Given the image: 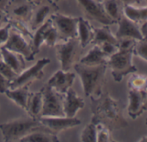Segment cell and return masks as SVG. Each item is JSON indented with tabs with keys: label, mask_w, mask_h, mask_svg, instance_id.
Here are the masks:
<instances>
[{
	"label": "cell",
	"mask_w": 147,
	"mask_h": 142,
	"mask_svg": "<svg viewBox=\"0 0 147 142\" xmlns=\"http://www.w3.org/2000/svg\"><path fill=\"white\" fill-rule=\"evenodd\" d=\"M91 99V122L102 123L111 131L121 129L128 126L124 117L121 103L109 93H102L99 96Z\"/></svg>",
	"instance_id": "6da1fadb"
},
{
	"label": "cell",
	"mask_w": 147,
	"mask_h": 142,
	"mask_svg": "<svg viewBox=\"0 0 147 142\" xmlns=\"http://www.w3.org/2000/svg\"><path fill=\"white\" fill-rule=\"evenodd\" d=\"M73 68L81 80L86 97H96L102 93V87L106 81L107 64L87 66L77 63Z\"/></svg>",
	"instance_id": "7a4b0ae2"
},
{
	"label": "cell",
	"mask_w": 147,
	"mask_h": 142,
	"mask_svg": "<svg viewBox=\"0 0 147 142\" xmlns=\"http://www.w3.org/2000/svg\"><path fill=\"white\" fill-rule=\"evenodd\" d=\"M0 130L3 138V141H20L22 138L27 135L37 131H48L39 121V119L31 117H19L0 124ZM50 132V131H49Z\"/></svg>",
	"instance_id": "3957f363"
},
{
	"label": "cell",
	"mask_w": 147,
	"mask_h": 142,
	"mask_svg": "<svg viewBox=\"0 0 147 142\" xmlns=\"http://www.w3.org/2000/svg\"><path fill=\"white\" fill-rule=\"evenodd\" d=\"M54 47L57 59L60 63L61 69L64 71H70L79 62L82 50L84 49L78 38L58 41Z\"/></svg>",
	"instance_id": "277c9868"
},
{
	"label": "cell",
	"mask_w": 147,
	"mask_h": 142,
	"mask_svg": "<svg viewBox=\"0 0 147 142\" xmlns=\"http://www.w3.org/2000/svg\"><path fill=\"white\" fill-rule=\"evenodd\" d=\"M133 51L119 50L109 57L107 66L111 69V74L116 82H121L123 78L137 72L136 66L133 63Z\"/></svg>",
	"instance_id": "5b68a950"
},
{
	"label": "cell",
	"mask_w": 147,
	"mask_h": 142,
	"mask_svg": "<svg viewBox=\"0 0 147 142\" xmlns=\"http://www.w3.org/2000/svg\"><path fill=\"white\" fill-rule=\"evenodd\" d=\"M43 105L40 117H65L63 111L64 95L49 86L42 87Z\"/></svg>",
	"instance_id": "8992f818"
},
{
	"label": "cell",
	"mask_w": 147,
	"mask_h": 142,
	"mask_svg": "<svg viewBox=\"0 0 147 142\" xmlns=\"http://www.w3.org/2000/svg\"><path fill=\"white\" fill-rule=\"evenodd\" d=\"M34 31L32 38V47L35 54L40 51L43 44L49 47H54L59 41V35L51 18L46 20Z\"/></svg>",
	"instance_id": "52a82bcc"
},
{
	"label": "cell",
	"mask_w": 147,
	"mask_h": 142,
	"mask_svg": "<svg viewBox=\"0 0 147 142\" xmlns=\"http://www.w3.org/2000/svg\"><path fill=\"white\" fill-rule=\"evenodd\" d=\"M51 60L47 57L41 58L33 66L27 69H23L17 76L9 83V88H16L23 85H30L33 81L42 79L44 76V69L50 63Z\"/></svg>",
	"instance_id": "ba28073f"
},
{
	"label": "cell",
	"mask_w": 147,
	"mask_h": 142,
	"mask_svg": "<svg viewBox=\"0 0 147 142\" xmlns=\"http://www.w3.org/2000/svg\"><path fill=\"white\" fill-rule=\"evenodd\" d=\"M3 46L11 51L22 55L27 61H33L36 55L33 50L32 44H29L24 38V35L12 27V26L10 27L9 39Z\"/></svg>",
	"instance_id": "9c48e42d"
},
{
	"label": "cell",
	"mask_w": 147,
	"mask_h": 142,
	"mask_svg": "<svg viewBox=\"0 0 147 142\" xmlns=\"http://www.w3.org/2000/svg\"><path fill=\"white\" fill-rule=\"evenodd\" d=\"M50 18L57 30L59 39L64 40L78 38V17H72L59 13H53L51 15Z\"/></svg>",
	"instance_id": "30bf717a"
},
{
	"label": "cell",
	"mask_w": 147,
	"mask_h": 142,
	"mask_svg": "<svg viewBox=\"0 0 147 142\" xmlns=\"http://www.w3.org/2000/svg\"><path fill=\"white\" fill-rule=\"evenodd\" d=\"M40 123L51 133L57 135L81 124V120L76 117H40Z\"/></svg>",
	"instance_id": "8fae6325"
},
{
	"label": "cell",
	"mask_w": 147,
	"mask_h": 142,
	"mask_svg": "<svg viewBox=\"0 0 147 142\" xmlns=\"http://www.w3.org/2000/svg\"><path fill=\"white\" fill-rule=\"evenodd\" d=\"M85 15L102 25H112L115 22L106 14L102 3L97 0H77Z\"/></svg>",
	"instance_id": "7c38bea8"
},
{
	"label": "cell",
	"mask_w": 147,
	"mask_h": 142,
	"mask_svg": "<svg viewBox=\"0 0 147 142\" xmlns=\"http://www.w3.org/2000/svg\"><path fill=\"white\" fill-rule=\"evenodd\" d=\"M147 109V93L143 90H129L127 113L132 119H137Z\"/></svg>",
	"instance_id": "4fadbf2b"
},
{
	"label": "cell",
	"mask_w": 147,
	"mask_h": 142,
	"mask_svg": "<svg viewBox=\"0 0 147 142\" xmlns=\"http://www.w3.org/2000/svg\"><path fill=\"white\" fill-rule=\"evenodd\" d=\"M76 75L71 71H64L62 69L56 71L47 81V86L51 87L57 92L65 94L74 83Z\"/></svg>",
	"instance_id": "5bb4252c"
},
{
	"label": "cell",
	"mask_w": 147,
	"mask_h": 142,
	"mask_svg": "<svg viewBox=\"0 0 147 142\" xmlns=\"http://www.w3.org/2000/svg\"><path fill=\"white\" fill-rule=\"evenodd\" d=\"M85 105V102L82 97L78 95L76 91L71 87L64 95L63 111L65 117H75L78 111L82 110Z\"/></svg>",
	"instance_id": "9a60e30c"
},
{
	"label": "cell",
	"mask_w": 147,
	"mask_h": 142,
	"mask_svg": "<svg viewBox=\"0 0 147 142\" xmlns=\"http://www.w3.org/2000/svg\"><path fill=\"white\" fill-rule=\"evenodd\" d=\"M118 29L115 34L117 39L121 38H131L136 40H140L145 39L140 30V26L138 23L132 21L122 15L121 19L117 21Z\"/></svg>",
	"instance_id": "2e32d148"
},
{
	"label": "cell",
	"mask_w": 147,
	"mask_h": 142,
	"mask_svg": "<svg viewBox=\"0 0 147 142\" xmlns=\"http://www.w3.org/2000/svg\"><path fill=\"white\" fill-rule=\"evenodd\" d=\"M7 98L15 103L17 106L22 108L26 111L28 101L30 94L29 91V85H23L16 88H8L4 92Z\"/></svg>",
	"instance_id": "e0dca14e"
},
{
	"label": "cell",
	"mask_w": 147,
	"mask_h": 142,
	"mask_svg": "<svg viewBox=\"0 0 147 142\" xmlns=\"http://www.w3.org/2000/svg\"><path fill=\"white\" fill-rule=\"evenodd\" d=\"M0 50L2 54V60L7 63L17 75L25 69V61L22 55L11 51L6 49L4 46H1Z\"/></svg>",
	"instance_id": "ac0fdd59"
},
{
	"label": "cell",
	"mask_w": 147,
	"mask_h": 142,
	"mask_svg": "<svg viewBox=\"0 0 147 142\" xmlns=\"http://www.w3.org/2000/svg\"><path fill=\"white\" fill-rule=\"evenodd\" d=\"M109 57L102 51L98 45L94 46L89 51V52L83 57L80 58L79 63L87 66H97L102 64H107Z\"/></svg>",
	"instance_id": "d6986e66"
},
{
	"label": "cell",
	"mask_w": 147,
	"mask_h": 142,
	"mask_svg": "<svg viewBox=\"0 0 147 142\" xmlns=\"http://www.w3.org/2000/svg\"><path fill=\"white\" fill-rule=\"evenodd\" d=\"M43 105V92L42 88L37 92H30L26 112L33 118L39 119L41 116Z\"/></svg>",
	"instance_id": "ffe728a7"
},
{
	"label": "cell",
	"mask_w": 147,
	"mask_h": 142,
	"mask_svg": "<svg viewBox=\"0 0 147 142\" xmlns=\"http://www.w3.org/2000/svg\"><path fill=\"white\" fill-rule=\"evenodd\" d=\"M94 27L90 21L83 17H78V39L81 46L84 49L92 41Z\"/></svg>",
	"instance_id": "44dd1931"
},
{
	"label": "cell",
	"mask_w": 147,
	"mask_h": 142,
	"mask_svg": "<svg viewBox=\"0 0 147 142\" xmlns=\"http://www.w3.org/2000/svg\"><path fill=\"white\" fill-rule=\"evenodd\" d=\"M123 15L132 21L141 24L147 21V7H139L138 5H123Z\"/></svg>",
	"instance_id": "7402d4cb"
},
{
	"label": "cell",
	"mask_w": 147,
	"mask_h": 142,
	"mask_svg": "<svg viewBox=\"0 0 147 142\" xmlns=\"http://www.w3.org/2000/svg\"><path fill=\"white\" fill-rule=\"evenodd\" d=\"M104 42H111L113 44H118V39L115 34L111 32L109 26L103 25L101 27L94 28V35L91 43L93 45H101Z\"/></svg>",
	"instance_id": "603a6c76"
},
{
	"label": "cell",
	"mask_w": 147,
	"mask_h": 142,
	"mask_svg": "<svg viewBox=\"0 0 147 142\" xmlns=\"http://www.w3.org/2000/svg\"><path fill=\"white\" fill-rule=\"evenodd\" d=\"M21 142H59L57 135L46 130L34 131L20 140Z\"/></svg>",
	"instance_id": "cb8c5ba5"
},
{
	"label": "cell",
	"mask_w": 147,
	"mask_h": 142,
	"mask_svg": "<svg viewBox=\"0 0 147 142\" xmlns=\"http://www.w3.org/2000/svg\"><path fill=\"white\" fill-rule=\"evenodd\" d=\"M102 5L108 16L115 23H117L123 15L121 2L120 0H105L102 2Z\"/></svg>",
	"instance_id": "d4e9b609"
},
{
	"label": "cell",
	"mask_w": 147,
	"mask_h": 142,
	"mask_svg": "<svg viewBox=\"0 0 147 142\" xmlns=\"http://www.w3.org/2000/svg\"><path fill=\"white\" fill-rule=\"evenodd\" d=\"M52 8L47 5V4H43L41 5L35 12V14L33 16L32 19V22L30 25V27L32 30H35L37 29L46 20L47 17L49 15V14L51 13Z\"/></svg>",
	"instance_id": "484cf974"
},
{
	"label": "cell",
	"mask_w": 147,
	"mask_h": 142,
	"mask_svg": "<svg viewBox=\"0 0 147 142\" xmlns=\"http://www.w3.org/2000/svg\"><path fill=\"white\" fill-rule=\"evenodd\" d=\"M146 76L145 75H139L135 73H133L127 82L129 90H143L146 89Z\"/></svg>",
	"instance_id": "4316f807"
},
{
	"label": "cell",
	"mask_w": 147,
	"mask_h": 142,
	"mask_svg": "<svg viewBox=\"0 0 147 142\" xmlns=\"http://www.w3.org/2000/svg\"><path fill=\"white\" fill-rule=\"evenodd\" d=\"M80 141L96 142V124L90 122L82 131Z\"/></svg>",
	"instance_id": "83f0119b"
},
{
	"label": "cell",
	"mask_w": 147,
	"mask_h": 142,
	"mask_svg": "<svg viewBox=\"0 0 147 142\" xmlns=\"http://www.w3.org/2000/svg\"><path fill=\"white\" fill-rule=\"evenodd\" d=\"M96 124V142L112 141L111 130L102 123Z\"/></svg>",
	"instance_id": "f1b7e54d"
},
{
	"label": "cell",
	"mask_w": 147,
	"mask_h": 142,
	"mask_svg": "<svg viewBox=\"0 0 147 142\" xmlns=\"http://www.w3.org/2000/svg\"><path fill=\"white\" fill-rule=\"evenodd\" d=\"M134 55L139 57L145 62L147 61V39L146 38L138 40L133 49Z\"/></svg>",
	"instance_id": "f546056e"
},
{
	"label": "cell",
	"mask_w": 147,
	"mask_h": 142,
	"mask_svg": "<svg viewBox=\"0 0 147 142\" xmlns=\"http://www.w3.org/2000/svg\"><path fill=\"white\" fill-rule=\"evenodd\" d=\"M31 8L28 4H21L13 9V15L21 21H27L31 17Z\"/></svg>",
	"instance_id": "4dcf8cb0"
},
{
	"label": "cell",
	"mask_w": 147,
	"mask_h": 142,
	"mask_svg": "<svg viewBox=\"0 0 147 142\" xmlns=\"http://www.w3.org/2000/svg\"><path fill=\"white\" fill-rule=\"evenodd\" d=\"M0 74L3 75L10 82L17 76V74L2 59L0 60Z\"/></svg>",
	"instance_id": "1f68e13d"
},
{
	"label": "cell",
	"mask_w": 147,
	"mask_h": 142,
	"mask_svg": "<svg viewBox=\"0 0 147 142\" xmlns=\"http://www.w3.org/2000/svg\"><path fill=\"white\" fill-rule=\"evenodd\" d=\"M138 40L131 38H121L118 39V48L122 51H133L136 42Z\"/></svg>",
	"instance_id": "d6a6232c"
},
{
	"label": "cell",
	"mask_w": 147,
	"mask_h": 142,
	"mask_svg": "<svg viewBox=\"0 0 147 142\" xmlns=\"http://www.w3.org/2000/svg\"><path fill=\"white\" fill-rule=\"evenodd\" d=\"M99 46L102 49V51L108 57L113 55L114 53H115L116 51H119L118 45L116 44H113L111 42H104V43H102L101 45H99Z\"/></svg>",
	"instance_id": "836d02e7"
},
{
	"label": "cell",
	"mask_w": 147,
	"mask_h": 142,
	"mask_svg": "<svg viewBox=\"0 0 147 142\" xmlns=\"http://www.w3.org/2000/svg\"><path fill=\"white\" fill-rule=\"evenodd\" d=\"M10 24L9 22L6 25L0 27V47L3 46L5 43L7 42L9 35V30H10Z\"/></svg>",
	"instance_id": "e575fe53"
},
{
	"label": "cell",
	"mask_w": 147,
	"mask_h": 142,
	"mask_svg": "<svg viewBox=\"0 0 147 142\" xmlns=\"http://www.w3.org/2000/svg\"><path fill=\"white\" fill-rule=\"evenodd\" d=\"M9 83L10 81L0 74V93H4V92L9 88Z\"/></svg>",
	"instance_id": "d590c367"
},
{
	"label": "cell",
	"mask_w": 147,
	"mask_h": 142,
	"mask_svg": "<svg viewBox=\"0 0 147 142\" xmlns=\"http://www.w3.org/2000/svg\"><path fill=\"white\" fill-rule=\"evenodd\" d=\"M9 22L8 14L3 9H0V27Z\"/></svg>",
	"instance_id": "8d00e7d4"
},
{
	"label": "cell",
	"mask_w": 147,
	"mask_h": 142,
	"mask_svg": "<svg viewBox=\"0 0 147 142\" xmlns=\"http://www.w3.org/2000/svg\"><path fill=\"white\" fill-rule=\"evenodd\" d=\"M123 5H140L142 0H120Z\"/></svg>",
	"instance_id": "74e56055"
},
{
	"label": "cell",
	"mask_w": 147,
	"mask_h": 142,
	"mask_svg": "<svg viewBox=\"0 0 147 142\" xmlns=\"http://www.w3.org/2000/svg\"><path fill=\"white\" fill-rule=\"evenodd\" d=\"M140 30L143 35L144 38H146V34H147V21H144L140 24Z\"/></svg>",
	"instance_id": "f35d334b"
},
{
	"label": "cell",
	"mask_w": 147,
	"mask_h": 142,
	"mask_svg": "<svg viewBox=\"0 0 147 142\" xmlns=\"http://www.w3.org/2000/svg\"><path fill=\"white\" fill-rule=\"evenodd\" d=\"M9 2V0H0V9H3Z\"/></svg>",
	"instance_id": "ab89813d"
},
{
	"label": "cell",
	"mask_w": 147,
	"mask_h": 142,
	"mask_svg": "<svg viewBox=\"0 0 147 142\" xmlns=\"http://www.w3.org/2000/svg\"><path fill=\"white\" fill-rule=\"evenodd\" d=\"M30 3H34V4H36V5H40V4H41L45 0H28Z\"/></svg>",
	"instance_id": "60d3db41"
},
{
	"label": "cell",
	"mask_w": 147,
	"mask_h": 142,
	"mask_svg": "<svg viewBox=\"0 0 147 142\" xmlns=\"http://www.w3.org/2000/svg\"><path fill=\"white\" fill-rule=\"evenodd\" d=\"M2 59V54H1V50H0V60Z\"/></svg>",
	"instance_id": "b9f144b4"
},
{
	"label": "cell",
	"mask_w": 147,
	"mask_h": 142,
	"mask_svg": "<svg viewBox=\"0 0 147 142\" xmlns=\"http://www.w3.org/2000/svg\"><path fill=\"white\" fill-rule=\"evenodd\" d=\"M54 1H55L56 3H58V2H60V1H62V0H54Z\"/></svg>",
	"instance_id": "7bdbcfd3"
},
{
	"label": "cell",
	"mask_w": 147,
	"mask_h": 142,
	"mask_svg": "<svg viewBox=\"0 0 147 142\" xmlns=\"http://www.w3.org/2000/svg\"><path fill=\"white\" fill-rule=\"evenodd\" d=\"M97 1H99V2H102H102H103V1H105V0H97Z\"/></svg>",
	"instance_id": "ee69618b"
},
{
	"label": "cell",
	"mask_w": 147,
	"mask_h": 142,
	"mask_svg": "<svg viewBox=\"0 0 147 142\" xmlns=\"http://www.w3.org/2000/svg\"><path fill=\"white\" fill-rule=\"evenodd\" d=\"M16 1H18V0H16Z\"/></svg>",
	"instance_id": "f6af8a7d"
}]
</instances>
